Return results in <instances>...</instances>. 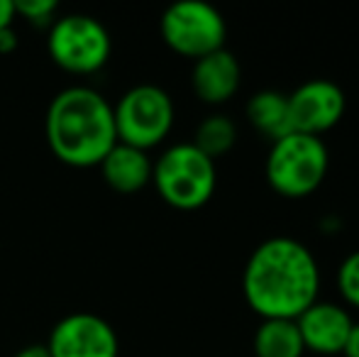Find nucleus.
<instances>
[{
    "label": "nucleus",
    "mask_w": 359,
    "mask_h": 357,
    "mask_svg": "<svg viewBox=\"0 0 359 357\" xmlns=\"http://www.w3.org/2000/svg\"><path fill=\"white\" fill-rule=\"evenodd\" d=\"M301 333L296 321L269 318L262 321L255 333V355L257 357H303Z\"/></svg>",
    "instance_id": "4468645a"
},
{
    "label": "nucleus",
    "mask_w": 359,
    "mask_h": 357,
    "mask_svg": "<svg viewBox=\"0 0 359 357\" xmlns=\"http://www.w3.org/2000/svg\"><path fill=\"white\" fill-rule=\"evenodd\" d=\"M240 79H242L240 62L235 59V54L222 47L194 64L191 86H194V93L203 103L222 105L237 93Z\"/></svg>",
    "instance_id": "9b49d317"
},
{
    "label": "nucleus",
    "mask_w": 359,
    "mask_h": 357,
    "mask_svg": "<svg viewBox=\"0 0 359 357\" xmlns=\"http://www.w3.org/2000/svg\"><path fill=\"white\" fill-rule=\"evenodd\" d=\"M105 184L118 194H137L151 181L154 162L144 149L118 142L98 164Z\"/></svg>",
    "instance_id": "f8f14e48"
},
{
    "label": "nucleus",
    "mask_w": 359,
    "mask_h": 357,
    "mask_svg": "<svg viewBox=\"0 0 359 357\" xmlns=\"http://www.w3.org/2000/svg\"><path fill=\"white\" fill-rule=\"evenodd\" d=\"M347 108L345 90L330 79H313L288 93V115L293 133L320 137L342 120Z\"/></svg>",
    "instance_id": "1a4fd4ad"
},
{
    "label": "nucleus",
    "mask_w": 359,
    "mask_h": 357,
    "mask_svg": "<svg viewBox=\"0 0 359 357\" xmlns=\"http://www.w3.org/2000/svg\"><path fill=\"white\" fill-rule=\"evenodd\" d=\"M303 348L316 355H342L355 321L342 306L330 301H316L296 318Z\"/></svg>",
    "instance_id": "9d476101"
},
{
    "label": "nucleus",
    "mask_w": 359,
    "mask_h": 357,
    "mask_svg": "<svg viewBox=\"0 0 359 357\" xmlns=\"http://www.w3.org/2000/svg\"><path fill=\"white\" fill-rule=\"evenodd\" d=\"M330 154L323 137L288 133L271 142L266 157V181L284 198H306L316 194L327 177Z\"/></svg>",
    "instance_id": "7ed1b4c3"
},
{
    "label": "nucleus",
    "mask_w": 359,
    "mask_h": 357,
    "mask_svg": "<svg viewBox=\"0 0 359 357\" xmlns=\"http://www.w3.org/2000/svg\"><path fill=\"white\" fill-rule=\"evenodd\" d=\"M15 20V5L13 0H0V29L10 27Z\"/></svg>",
    "instance_id": "aec40b11"
},
{
    "label": "nucleus",
    "mask_w": 359,
    "mask_h": 357,
    "mask_svg": "<svg viewBox=\"0 0 359 357\" xmlns=\"http://www.w3.org/2000/svg\"><path fill=\"white\" fill-rule=\"evenodd\" d=\"M18 49V34H15L13 25L0 29V54H13Z\"/></svg>",
    "instance_id": "a211bd4d"
},
{
    "label": "nucleus",
    "mask_w": 359,
    "mask_h": 357,
    "mask_svg": "<svg viewBox=\"0 0 359 357\" xmlns=\"http://www.w3.org/2000/svg\"><path fill=\"white\" fill-rule=\"evenodd\" d=\"M151 184L156 186L161 201H166L171 208L196 210L208 203L215 194V162L191 142L174 144L154 162Z\"/></svg>",
    "instance_id": "20e7f679"
},
{
    "label": "nucleus",
    "mask_w": 359,
    "mask_h": 357,
    "mask_svg": "<svg viewBox=\"0 0 359 357\" xmlns=\"http://www.w3.org/2000/svg\"><path fill=\"white\" fill-rule=\"evenodd\" d=\"M15 15H22L29 25L34 27H52L54 15H57L59 5L54 0H22V3H13Z\"/></svg>",
    "instance_id": "f3484780"
},
{
    "label": "nucleus",
    "mask_w": 359,
    "mask_h": 357,
    "mask_svg": "<svg viewBox=\"0 0 359 357\" xmlns=\"http://www.w3.org/2000/svg\"><path fill=\"white\" fill-rule=\"evenodd\" d=\"M237 142V128L227 115H208L203 123L196 128V137H194V147H198L201 152L208 159H215L227 154Z\"/></svg>",
    "instance_id": "2eb2a0df"
},
{
    "label": "nucleus",
    "mask_w": 359,
    "mask_h": 357,
    "mask_svg": "<svg viewBox=\"0 0 359 357\" xmlns=\"http://www.w3.org/2000/svg\"><path fill=\"white\" fill-rule=\"evenodd\" d=\"M159 32L171 52L198 62L225 47L227 25L213 5L203 0H179L164 10Z\"/></svg>",
    "instance_id": "0eeeda50"
},
{
    "label": "nucleus",
    "mask_w": 359,
    "mask_h": 357,
    "mask_svg": "<svg viewBox=\"0 0 359 357\" xmlns=\"http://www.w3.org/2000/svg\"><path fill=\"white\" fill-rule=\"evenodd\" d=\"M337 291L347 304L359 309V250L342 260L337 269Z\"/></svg>",
    "instance_id": "dca6fc26"
},
{
    "label": "nucleus",
    "mask_w": 359,
    "mask_h": 357,
    "mask_svg": "<svg viewBox=\"0 0 359 357\" xmlns=\"http://www.w3.org/2000/svg\"><path fill=\"white\" fill-rule=\"evenodd\" d=\"M320 269L313 252L296 238L276 235L250 255L242 271V294L262 321H296L318 301Z\"/></svg>",
    "instance_id": "f257e3e1"
},
{
    "label": "nucleus",
    "mask_w": 359,
    "mask_h": 357,
    "mask_svg": "<svg viewBox=\"0 0 359 357\" xmlns=\"http://www.w3.org/2000/svg\"><path fill=\"white\" fill-rule=\"evenodd\" d=\"M52 357H120L115 328L98 314H69L49 333Z\"/></svg>",
    "instance_id": "6e6552de"
},
{
    "label": "nucleus",
    "mask_w": 359,
    "mask_h": 357,
    "mask_svg": "<svg viewBox=\"0 0 359 357\" xmlns=\"http://www.w3.org/2000/svg\"><path fill=\"white\" fill-rule=\"evenodd\" d=\"M118 142L137 149H151L166 140L174 128V100L154 83H140L125 90L113 105Z\"/></svg>",
    "instance_id": "423d86ee"
},
{
    "label": "nucleus",
    "mask_w": 359,
    "mask_h": 357,
    "mask_svg": "<svg viewBox=\"0 0 359 357\" xmlns=\"http://www.w3.org/2000/svg\"><path fill=\"white\" fill-rule=\"evenodd\" d=\"M49 149L76 169L98 167L118 144L113 105L90 86H69L52 98L44 120Z\"/></svg>",
    "instance_id": "f03ea898"
},
{
    "label": "nucleus",
    "mask_w": 359,
    "mask_h": 357,
    "mask_svg": "<svg viewBox=\"0 0 359 357\" xmlns=\"http://www.w3.org/2000/svg\"><path fill=\"white\" fill-rule=\"evenodd\" d=\"M47 52L59 69L79 76L95 74L108 64L113 44L100 20L90 15H62L49 27Z\"/></svg>",
    "instance_id": "39448f33"
},
{
    "label": "nucleus",
    "mask_w": 359,
    "mask_h": 357,
    "mask_svg": "<svg viewBox=\"0 0 359 357\" xmlns=\"http://www.w3.org/2000/svg\"><path fill=\"white\" fill-rule=\"evenodd\" d=\"M247 118L252 128L269 137L271 142L286 137L291 130V115H288V95L281 90H259L247 103Z\"/></svg>",
    "instance_id": "ddd939ff"
},
{
    "label": "nucleus",
    "mask_w": 359,
    "mask_h": 357,
    "mask_svg": "<svg viewBox=\"0 0 359 357\" xmlns=\"http://www.w3.org/2000/svg\"><path fill=\"white\" fill-rule=\"evenodd\" d=\"M15 357H52V355H49L47 345L34 343V345H25L22 350H18V353H15Z\"/></svg>",
    "instance_id": "412c9836"
},
{
    "label": "nucleus",
    "mask_w": 359,
    "mask_h": 357,
    "mask_svg": "<svg viewBox=\"0 0 359 357\" xmlns=\"http://www.w3.org/2000/svg\"><path fill=\"white\" fill-rule=\"evenodd\" d=\"M342 355H345V357H359V323L352 325L350 335H347L345 348H342Z\"/></svg>",
    "instance_id": "6ab92c4d"
}]
</instances>
